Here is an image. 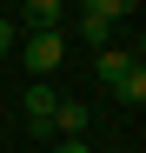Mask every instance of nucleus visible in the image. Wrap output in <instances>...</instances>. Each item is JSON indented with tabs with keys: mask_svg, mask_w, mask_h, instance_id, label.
<instances>
[{
	"mask_svg": "<svg viewBox=\"0 0 146 153\" xmlns=\"http://www.w3.org/2000/svg\"><path fill=\"white\" fill-rule=\"evenodd\" d=\"M60 60H66L60 33H27V73H60Z\"/></svg>",
	"mask_w": 146,
	"mask_h": 153,
	"instance_id": "f257e3e1",
	"label": "nucleus"
},
{
	"mask_svg": "<svg viewBox=\"0 0 146 153\" xmlns=\"http://www.w3.org/2000/svg\"><path fill=\"white\" fill-rule=\"evenodd\" d=\"M27 133L53 140V87H27Z\"/></svg>",
	"mask_w": 146,
	"mask_h": 153,
	"instance_id": "f03ea898",
	"label": "nucleus"
},
{
	"mask_svg": "<svg viewBox=\"0 0 146 153\" xmlns=\"http://www.w3.org/2000/svg\"><path fill=\"white\" fill-rule=\"evenodd\" d=\"M60 13H66V0H27V7H20L27 33H53V27H60Z\"/></svg>",
	"mask_w": 146,
	"mask_h": 153,
	"instance_id": "7ed1b4c3",
	"label": "nucleus"
},
{
	"mask_svg": "<svg viewBox=\"0 0 146 153\" xmlns=\"http://www.w3.org/2000/svg\"><path fill=\"white\" fill-rule=\"evenodd\" d=\"M53 133H66V140L86 133V107L80 100H53Z\"/></svg>",
	"mask_w": 146,
	"mask_h": 153,
	"instance_id": "20e7f679",
	"label": "nucleus"
},
{
	"mask_svg": "<svg viewBox=\"0 0 146 153\" xmlns=\"http://www.w3.org/2000/svg\"><path fill=\"white\" fill-rule=\"evenodd\" d=\"M80 40H93V47H106V40H113V20L93 7V0H80Z\"/></svg>",
	"mask_w": 146,
	"mask_h": 153,
	"instance_id": "39448f33",
	"label": "nucleus"
},
{
	"mask_svg": "<svg viewBox=\"0 0 146 153\" xmlns=\"http://www.w3.org/2000/svg\"><path fill=\"white\" fill-rule=\"evenodd\" d=\"M126 73H133V53H119V47H100V80H106V87H119Z\"/></svg>",
	"mask_w": 146,
	"mask_h": 153,
	"instance_id": "423d86ee",
	"label": "nucleus"
},
{
	"mask_svg": "<svg viewBox=\"0 0 146 153\" xmlns=\"http://www.w3.org/2000/svg\"><path fill=\"white\" fill-rule=\"evenodd\" d=\"M113 93H119V100H126V107H139V100H146V67L133 60V73H126V80H119Z\"/></svg>",
	"mask_w": 146,
	"mask_h": 153,
	"instance_id": "0eeeda50",
	"label": "nucleus"
},
{
	"mask_svg": "<svg viewBox=\"0 0 146 153\" xmlns=\"http://www.w3.org/2000/svg\"><path fill=\"white\" fill-rule=\"evenodd\" d=\"M93 7H100L113 27H119V20H133V13H139V0H93Z\"/></svg>",
	"mask_w": 146,
	"mask_h": 153,
	"instance_id": "6e6552de",
	"label": "nucleus"
},
{
	"mask_svg": "<svg viewBox=\"0 0 146 153\" xmlns=\"http://www.w3.org/2000/svg\"><path fill=\"white\" fill-rule=\"evenodd\" d=\"M13 53V20H0V60Z\"/></svg>",
	"mask_w": 146,
	"mask_h": 153,
	"instance_id": "1a4fd4ad",
	"label": "nucleus"
},
{
	"mask_svg": "<svg viewBox=\"0 0 146 153\" xmlns=\"http://www.w3.org/2000/svg\"><path fill=\"white\" fill-rule=\"evenodd\" d=\"M53 153H93V146H86V140H60Z\"/></svg>",
	"mask_w": 146,
	"mask_h": 153,
	"instance_id": "9d476101",
	"label": "nucleus"
}]
</instances>
